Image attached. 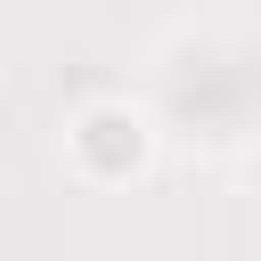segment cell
<instances>
[{"mask_svg":"<svg viewBox=\"0 0 261 261\" xmlns=\"http://www.w3.org/2000/svg\"><path fill=\"white\" fill-rule=\"evenodd\" d=\"M65 163H73V179H90V188H122V179H139V171L155 163V122H147L130 98H90V106L65 122Z\"/></svg>","mask_w":261,"mask_h":261,"instance_id":"obj_1","label":"cell"}]
</instances>
